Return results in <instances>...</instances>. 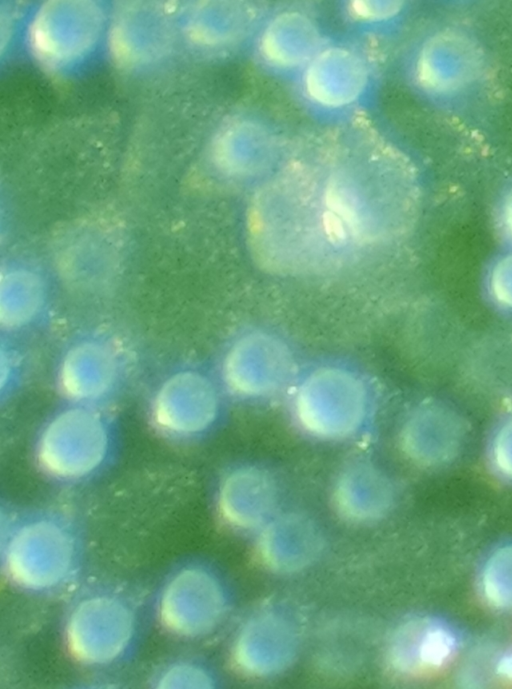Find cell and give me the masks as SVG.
Returning a JSON list of instances; mask_svg holds the SVG:
<instances>
[{"instance_id": "6da1fadb", "label": "cell", "mask_w": 512, "mask_h": 689, "mask_svg": "<svg viewBox=\"0 0 512 689\" xmlns=\"http://www.w3.org/2000/svg\"><path fill=\"white\" fill-rule=\"evenodd\" d=\"M74 545L66 531L50 522L22 527L10 539L5 563L10 578L25 588L45 589L71 569Z\"/></svg>"}, {"instance_id": "7a4b0ae2", "label": "cell", "mask_w": 512, "mask_h": 689, "mask_svg": "<svg viewBox=\"0 0 512 689\" xmlns=\"http://www.w3.org/2000/svg\"><path fill=\"white\" fill-rule=\"evenodd\" d=\"M134 628L133 615L118 599L93 597L73 610L66 637L72 655L88 664L114 660L126 649Z\"/></svg>"}, {"instance_id": "3957f363", "label": "cell", "mask_w": 512, "mask_h": 689, "mask_svg": "<svg viewBox=\"0 0 512 689\" xmlns=\"http://www.w3.org/2000/svg\"><path fill=\"white\" fill-rule=\"evenodd\" d=\"M223 611V596L217 582L197 568L175 575L164 588L159 615L170 631L195 636L209 631Z\"/></svg>"}, {"instance_id": "277c9868", "label": "cell", "mask_w": 512, "mask_h": 689, "mask_svg": "<svg viewBox=\"0 0 512 689\" xmlns=\"http://www.w3.org/2000/svg\"><path fill=\"white\" fill-rule=\"evenodd\" d=\"M456 650V638L444 624L431 618H415L394 632L389 648L392 664L407 673L438 669Z\"/></svg>"}, {"instance_id": "5b68a950", "label": "cell", "mask_w": 512, "mask_h": 689, "mask_svg": "<svg viewBox=\"0 0 512 689\" xmlns=\"http://www.w3.org/2000/svg\"><path fill=\"white\" fill-rule=\"evenodd\" d=\"M484 592L497 606H512V548L498 551L487 563Z\"/></svg>"}, {"instance_id": "8992f818", "label": "cell", "mask_w": 512, "mask_h": 689, "mask_svg": "<svg viewBox=\"0 0 512 689\" xmlns=\"http://www.w3.org/2000/svg\"><path fill=\"white\" fill-rule=\"evenodd\" d=\"M166 683L164 687H169L171 683H189L190 687H209L210 678L202 670L189 664H180L170 668L160 679Z\"/></svg>"}, {"instance_id": "52a82bcc", "label": "cell", "mask_w": 512, "mask_h": 689, "mask_svg": "<svg viewBox=\"0 0 512 689\" xmlns=\"http://www.w3.org/2000/svg\"><path fill=\"white\" fill-rule=\"evenodd\" d=\"M497 670L501 675L512 680V652L500 659Z\"/></svg>"}]
</instances>
